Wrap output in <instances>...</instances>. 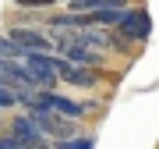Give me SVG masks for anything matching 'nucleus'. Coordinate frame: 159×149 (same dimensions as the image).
Listing matches in <instances>:
<instances>
[{
    "mask_svg": "<svg viewBox=\"0 0 159 149\" xmlns=\"http://www.w3.org/2000/svg\"><path fill=\"white\" fill-rule=\"evenodd\" d=\"M57 68H60V82H67V85H74V89H96V82H99L96 64H78V60H67L60 53Z\"/></svg>",
    "mask_w": 159,
    "mask_h": 149,
    "instance_id": "1",
    "label": "nucleus"
},
{
    "mask_svg": "<svg viewBox=\"0 0 159 149\" xmlns=\"http://www.w3.org/2000/svg\"><path fill=\"white\" fill-rule=\"evenodd\" d=\"M14 36V43L21 46L25 53H32V50H57V39H53L50 32H39V29H29V25H11L7 29Z\"/></svg>",
    "mask_w": 159,
    "mask_h": 149,
    "instance_id": "2",
    "label": "nucleus"
},
{
    "mask_svg": "<svg viewBox=\"0 0 159 149\" xmlns=\"http://www.w3.org/2000/svg\"><path fill=\"white\" fill-rule=\"evenodd\" d=\"M117 32L124 36L127 43H142V39H148V32H152V18H148V11H131L127 7L124 22L117 25Z\"/></svg>",
    "mask_w": 159,
    "mask_h": 149,
    "instance_id": "3",
    "label": "nucleus"
},
{
    "mask_svg": "<svg viewBox=\"0 0 159 149\" xmlns=\"http://www.w3.org/2000/svg\"><path fill=\"white\" fill-rule=\"evenodd\" d=\"M57 149H92L96 146V138L92 135H67V138H60V142H53Z\"/></svg>",
    "mask_w": 159,
    "mask_h": 149,
    "instance_id": "4",
    "label": "nucleus"
},
{
    "mask_svg": "<svg viewBox=\"0 0 159 149\" xmlns=\"http://www.w3.org/2000/svg\"><path fill=\"white\" fill-rule=\"evenodd\" d=\"M21 53H25V50L14 43V36H11V32L0 36V57H21Z\"/></svg>",
    "mask_w": 159,
    "mask_h": 149,
    "instance_id": "5",
    "label": "nucleus"
},
{
    "mask_svg": "<svg viewBox=\"0 0 159 149\" xmlns=\"http://www.w3.org/2000/svg\"><path fill=\"white\" fill-rule=\"evenodd\" d=\"M57 4V0H14V7H21V11H39V7H50Z\"/></svg>",
    "mask_w": 159,
    "mask_h": 149,
    "instance_id": "6",
    "label": "nucleus"
},
{
    "mask_svg": "<svg viewBox=\"0 0 159 149\" xmlns=\"http://www.w3.org/2000/svg\"><path fill=\"white\" fill-rule=\"evenodd\" d=\"M53 149H57V146H53Z\"/></svg>",
    "mask_w": 159,
    "mask_h": 149,
    "instance_id": "7",
    "label": "nucleus"
}]
</instances>
